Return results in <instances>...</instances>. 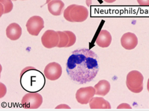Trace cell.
Masks as SVG:
<instances>
[{
  "mask_svg": "<svg viewBox=\"0 0 149 111\" xmlns=\"http://www.w3.org/2000/svg\"><path fill=\"white\" fill-rule=\"evenodd\" d=\"M66 32L68 36H69V43H68V45H67L66 48H69L70 47H72V45H74L76 41V37L75 36L74 33L73 32H71V31H65Z\"/></svg>",
  "mask_w": 149,
  "mask_h": 111,
  "instance_id": "obj_18",
  "label": "cell"
},
{
  "mask_svg": "<svg viewBox=\"0 0 149 111\" xmlns=\"http://www.w3.org/2000/svg\"><path fill=\"white\" fill-rule=\"evenodd\" d=\"M112 37L111 33L107 30H101L96 39V43L101 48L108 47L112 43Z\"/></svg>",
  "mask_w": 149,
  "mask_h": 111,
  "instance_id": "obj_12",
  "label": "cell"
},
{
  "mask_svg": "<svg viewBox=\"0 0 149 111\" xmlns=\"http://www.w3.org/2000/svg\"><path fill=\"white\" fill-rule=\"evenodd\" d=\"M7 89L5 85L2 83H1V98H2L6 94Z\"/></svg>",
  "mask_w": 149,
  "mask_h": 111,
  "instance_id": "obj_19",
  "label": "cell"
},
{
  "mask_svg": "<svg viewBox=\"0 0 149 111\" xmlns=\"http://www.w3.org/2000/svg\"><path fill=\"white\" fill-rule=\"evenodd\" d=\"M1 2V16L3 14L10 13L13 9V5L12 0H0Z\"/></svg>",
  "mask_w": 149,
  "mask_h": 111,
  "instance_id": "obj_16",
  "label": "cell"
},
{
  "mask_svg": "<svg viewBox=\"0 0 149 111\" xmlns=\"http://www.w3.org/2000/svg\"><path fill=\"white\" fill-rule=\"evenodd\" d=\"M118 109H122V108H125V109H131L132 107L129 105L127 103H122L120 104V105L118 106Z\"/></svg>",
  "mask_w": 149,
  "mask_h": 111,
  "instance_id": "obj_20",
  "label": "cell"
},
{
  "mask_svg": "<svg viewBox=\"0 0 149 111\" xmlns=\"http://www.w3.org/2000/svg\"><path fill=\"white\" fill-rule=\"evenodd\" d=\"M12 1H16L17 0H12Z\"/></svg>",
  "mask_w": 149,
  "mask_h": 111,
  "instance_id": "obj_27",
  "label": "cell"
},
{
  "mask_svg": "<svg viewBox=\"0 0 149 111\" xmlns=\"http://www.w3.org/2000/svg\"><path fill=\"white\" fill-rule=\"evenodd\" d=\"M98 71V57L88 49L73 51L66 63V72L70 79L81 85L92 81Z\"/></svg>",
  "mask_w": 149,
  "mask_h": 111,
  "instance_id": "obj_1",
  "label": "cell"
},
{
  "mask_svg": "<svg viewBox=\"0 0 149 111\" xmlns=\"http://www.w3.org/2000/svg\"><path fill=\"white\" fill-rule=\"evenodd\" d=\"M43 97L37 92H29L24 96L21 101L22 105L26 109H37L42 105Z\"/></svg>",
  "mask_w": 149,
  "mask_h": 111,
  "instance_id": "obj_5",
  "label": "cell"
},
{
  "mask_svg": "<svg viewBox=\"0 0 149 111\" xmlns=\"http://www.w3.org/2000/svg\"><path fill=\"white\" fill-rule=\"evenodd\" d=\"M139 5L141 6H149V0H137Z\"/></svg>",
  "mask_w": 149,
  "mask_h": 111,
  "instance_id": "obj_21",
  "label": "cell"
},
{
  "mask_svg": "<svg viewBox=\"0 0 149 111\" xmlns=\"http://www.w3.org/2000/svg\"><path fill=\"white\" fill-rule=\"evenodd\" d=\"M96 95V90L94 87L88 86L81 87L76 93V99L81 105L89 103L91 100Z\"/></svg>",
  "mask_w": 149,
  "mask_h": 111,
  "instance_id": "obj_7",
  "label": "cell"
},
{
  "mask_svg": "<svg viewBox=\"0 0 149 111\" xmlns=\"http://www.w3.org/2000/svg\"><path fill=\"white\" fill-rule=\"evenodd\" d=\"M96 90V95L105 96L111 90V84L106 80H100L95 86Z\"/></svg>",
  "mask_w": 149,
  "mask_h": 111,
  "instance_id": "obj_15",
  "label": "cell"
},
{
  "mask_svg": "<svg viewBox=\"0 0 149 111\" xmlns=\"http://www.w3.org/2000/svg\"><path fill=\"white\" fill-rule=\"evenodd\" d=\"M91 109H111V106L108 101L103 97H93L89 102Z\"/></svg>",
  "mask_w": 149,
  "mask_h": 111,
  "instance_id": "obj_14",
  "label": "cell"
},
{
  "mask_svg": "<svg viewBox=\"0 0 149 111\" xmlns=\"http://www.w3.org/2000/svg\"><path fill=\"white\" fill-rule=\"evenodd\" d=\"M104 2H106L107 3H113L114 2H116L117 0H103Z\"/></svg>",
  "mask_w": 149,
  "mask_h": 111,
  "instance_id": "obj_23",
  "label": "cell"
},
{
  "mask_svg": "<svg viewBox=\"0 0 149 111\" xmlns=\"http://www.w3.org/2000/svg\"><path fill=\"white\" fill-rule=\"evenodd\" d=\"M91 3V0H86V4L88 6V7H90V5Z\"/></svg>",
  "mask_w": 149,
  "mask_h": 111,
  "instance_id": "obj_24",
  "label": "cell"
},
{
  "mask_svg": "<svg viewBox=\"0 0 149 111\" xmlns=\"http://www.w3.org/2000/svg\"><path fill=\"white\" fill-rule=\"evenodd\" d=\"M65 4L61 0H52L48 3L49 12L54 16H60L64 10Z\"/></svg>",
  "mask_w": 149,
  "mask_h": 111,
  "instance_id": "obj_13",
  "label": "cell"
},
{
  "mask_svg": "<svg viewBox=\"0 0 149 111\" xmlns=\"http://www.w3.org/2000/svg\"><path fill=\"white\" fill-rule=\"evenodd\" d=\"M6 33L7 37L11 40H17L22 36L21 27L16 23H12L7 27Z\"/></svg>",
  "mask_w": 149,
  "mask_h": 111,
  "instance_id": "obj_11",
  "label": "cell"
},
{
  "mask_svg": "<svg viewBox=\"0 0 149 111\" xmlns=\"http://www.w3.org/2000/svg\"><path fill=\"white\" fill-rule=\"evenodd\" d=\"M63 73V69L59 63L52 62L48 64L44 70L45 77L50 81L59 79Z\"/></svg>",
  "mask_w": 149,
  "mask_h": 111,
  "instance_id": "obj_9",
  "label": "cell"
},
{
  "mask_svg": "<svg viewBox=\"0 0 149 111\" xmlns=\"http://www.w3.org/2000/svg\"><path fill=\"white\" fill-rule=\"evenodd\" d=\"M46 83L45 76L39 70L27 66L20 74V84L22 89L28 92H38L43 90Z\"/></svg>",
  "mask_w": 149,
  "mask_h": 111,
  "instance_id": "obj_2",
  "label": "cell"
},
{
  "mask_svg": "<svg viewBox=\"0 0 149 111\" xmlns=\"http://www.w3.org/2000/svg\"><path fill=\"white\" fill-rule=\"evenodd\" d=\"M147 89H148V91L149 92V79H148V83H147Z\"/></svg>",
  "mask_w": 149,
  "mask_h": 111,
  "instance_id": "obj_25",
  "label": "cell"
},
{
  "mask_svg": "<svg viewBox=\"0 0 149 111\" xmlns=\"http://www.w3.org/2000/svg\"><path fill=\"white\" fill-rule=\"evenodd\" d=\"M58 33L59 34V43L58 48H66L67 45H68L69 43V36L68 34L65 32V31H58Z\"/></svg>",
  "mask_w": 149,
  "mask_h": 111,
  "instance_id": "obj_17",
  "label": "cell"
},
{
  "mask_svg": "<svg viewBox=\"0 0 149 111\" xmlns=\"http://www.w3.org/2000/svg\"><path fill=\"white\" fill-rule=\"evenodd\" d=\"M59 34L53 30H47L43 34L41 41L43 46L47 49L57 47L59 44Z\"/></svg>",
  "mask_w": 149,
  "mask_h": 111,
  "instance_id": "obj_8",
  "label": "cell"
},
{
  "mask_svg": "<svg viewBox=\"0 0 149 111\" xmlns=\"http://www.w3.org/2000/svg\"><path fill=\"white\" fill-rule=\"evenodd\" d=\"M144 76L137 70H133L127 76L126 85L128 89L135 94L140 93L144 87Z\"/></svg>",
  "mask_w": 149,
  "mask_h": 111,
  "instance_id": "obj_4",
  "label": "cell"
},
{
  "mask_svg": "<svg viewBox=\"0 0 149 111\" xmlns=\"http://www.w3.org/2000/svg\"><path fill=\"white\" fill-rule=\"evenodd\" d=\"M55 108H56H56H57V109H59V108H64V109L67 108V109H69V108H70V107L69 106H68V105H67L61 104V105H60L59 106H57Z\"/></svg>",
  "mask_w": 149,
  "mask_h": 111,
  "instance_id": "obj_22",
  "label": "cell"
},
{
  "mask_svg": "<svg viewBox=\"0 0 149 111\" xmlns=\"http://www.w3.org/2000/svg\"><path fill=\"white\" fill-rule=\"evenodd\" d=\"M50 1H52V0H47V1H46V3H46V4H48V3H49Z\"/></svg>",
  "mask_w": 149,
  "mask_h": 111,
  "instance_id": "obj_26",
  "label": "cell"
},
{
  "mask_svg": "<svg viewBox=\"0 0 149 111\" xmlns=\"http://www.w3.org/2000/svg\"><path fill=\"white\" fill-rule=\"evenodd\" d=\"M121 45L126 50H133L138 45V39L133 33L128 32L123 35L120 39Z\"/></svg>",
  "mask_w": 149,
  "mask_h": 111,
  "instance_id": "obj_10",
  "label": "cell"
},
{
  "mask_svg": "<svg viewBox=\"0 0 149 111\" xmlns=\"http://www.w3.org/2000/svg\"><path fill=\"white\" fill-rule=\"evenodd\" d=\"M89 16V12L85 6L70 5L64 12V18L70 22H83Z\"/></svg>",
  "mask_w": 149,
  "mask_h": 111,
  "instance_id": "obj_3",
  "label": "cell"
},
{
  "mask_svg": "<svg viewBox=\"0 0 149 111\" xmlns=\"http://www.w3.org/2000/svg\"><path fill=\"white\" fill-rule=\"evenodd\" d=\"M44 27V21L43 18L39 16L31 17L26 23L27 31L33 36H38Z\"/></svg>",
  "mask_w": 149,
  "mask_h": 111,
  "instance_id": "obj_6",
  "label": "cell"
}]
</instances>
